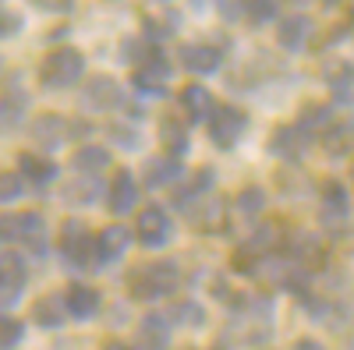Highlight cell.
Listing matches in <instances>:
<instances>
[{
    "instance_id": "obj_27",
    "label": "cell",
    "mask_w": 354,
    "mask_h": 350,
    "mask_svg": "<svg viewBox=\"0 0 354 350\" xmlns=\"http://www.w3.org/2000/svg\"><path fill=\"white\" fill-rule=\"evenodd\" d=\"M15 25H18V18H11L4 8H0V36H8V32H15Z\"/></svg>"
},
{
    "instance_id": "obj_8",
    "label": "cell",
    "mask_w": 354,
    "mask_h": 350,
    "mask_svg": "<svg viewBox=\"0 0 354 350\" xmlns=\"http://www.w3.org/2000/svg\"><path fill=\"white\" fill-rule=\"evenodd\" d=\"M181 106L188 110L192 121H213V113H216V103H213V93L205 89V85H188V89L181 93Z\"/></svg>"
},
{
    "instance_id": "obj_14",
    "label": "cell",
    "mask_w": 354,
    "mask_h": 350,
    "mask_svg": "<svg viewBox=\"0 0 354 350\" xmlns=\"http://www.w3.org/2000/svg\"><path fill=\"white\" fill-rule=\"evenodd\" d=\"M160 135H163V145H167L170 159H177V156L188 153V131H185V124L177 121V117H167V121L160 124Z\"/></svg>"
},
{
    "instance_id": "obj_6",
    "label": "cell",
    "mask_w": 354,
    "mask_h": 350,
    "mask_svg": "<svg viewBox=\"0 0 354 350\" xmlns=\"http://www.w3.org/2000/svg\"><path fill=\"white\" fill-rule=\"evenodd\" d=\"M138 241L142 244H149V248H156V244H163L167 237H170V220H167V213L160 209V206H149V209H142V216H138Z\"/></svg>"
},
{
    "instance_id": "obj_19",
    "label": "cell",
    "mask_w": 354,
    "mask_h": 350,
    "mask_svg": "<svg viewBox=\"0 0 354 350\" xmlns=\"http://www.w3.org/2000/svg\"><path fill=\"white\" fill-rule=\"evenodd\" d=\"M15 230H18V237L15 241H32V244H43V216L39 213H25V216H15Z\"/></svg>"
},
{
    "instance_id": "obj_26",
    "label": "cell",
    "mask_w": 354,
    "mask_h": 350,
    "mask_svg": "<svg viewBox=\"0 0 354 350\" xmlns=\"http://www.w3.org/2000/svg\"><path fill=\"white\" fill-rule=\"evenodd\" d=\"M241 209L245 213H259L262 209V191H245L241 195Z\"/></svg>"
},
{
    "instance_id": "obj_22",
    "label": "cell",
    "mask_w": 354,
    "mask_h": 350,
    "mask_svg": "<svg viewBox=\"0 0 354 350\" xmlns=\"http://www.w3.org/2000/svg\"><path fill=\"white\" fill-rule=\"evenodd\" d=\"M25 326L18 322V318H8V315H0V347H15L21 340Z\"/></svg>"
},
{
    "instance_id": "obj_29",
    "label": "cell",
    "mask_w": 354,
    "mask_h": 350,
    "mask_svg": "<svg viewBox=\"0 0 354 350\" xmlns=\"http://www.w3.org/2000/svg\"><path fill=\"white\" fill-rule=\"evenodd\" d=\"M106 350H131V347H124V343H106Z\"/></svg>"
},
{
    "instance_id": "obj_21",
    "label": "cell",
    "mask_w": 354,
    "mask_h": 350,
    "mask_svg": "<svg viewBox=\"0 0 354 350\" xmlns=\"http://www.w3.org/2000/svg\"><path fill=\"white\" fill-rule=\"evenodd\" d=\"M64 304H57V298H43V301H36V308H32V318L39 326H46V329H53V326H61V318H64V311H61Z\"/></svg>"
},
{
    "instance_id": "obj_24",
    "label": "cell",
    "mask_w": 354,
    "mask_h": 350,
    "mask_svg": "<svg viewBox=\"0 0 354 350\" xmlns=\"http://www.w3.org/2000/svg\"><path fill=\"white\" fill-rule=\"evenodd\" d=\"M21 191H25V184L18 173H0V202H15Z\"/></svg>"
},
{
    "instance_id": "obj_9",
    "label": "cell",
    "mask_w": 354,
    "mask_h": 350,
    "mask_svg": "<svg viewBox=\"0 0 354 350\" xmlns=\"http://www.w3.org/2000/svg\"><path fill=\"white\" fill-rule=\"evenodd\" d=\"M21 280H25L21 262L15 255H0V308L11 304L21 294Z\"/></svg>"
},
{
    "instance_id": "obj_5",
    "label": "cell",
    "mask_w": 354,
    "mask_h": 350,
    "mask_svg": "<svg viewBox=\"0 0 354 350\" xmlns=\"http://www.w3.org/2000/svg\"><path fill=\"white\" fill-rule=\"evenodd\" d=\"M245 113L238 110V106H216V113H213V121H209V131H213V142L216 145H234L241 138V131H245Z\"/></svg>"
},
{
    "instance_id": "obj_28",
    "label": "cell",
    "mask_w": 354,
    "mask_h": 350,
    "mask_svg": "<svg viewBox=\"0 0 354 350\" xmlns=\"http://www.w3.org/2000/svg\"><path fill=\"white\" fill-rule=\"evenodd\" d=\"M252 14H255V18H270V14H273V4H259Z\"/></svg>"
},
{
    "instance_id": "obj_20",
    "label": "cell",
    "mask_w": 354,
    "mask_h": 350,
    "mask_svg": "<svg viewBox=\"0 0 354 350\" xmlns=\"http://www.w3.org/2000/svg\"><path fill=\"white\" fill-rule=\"evenodd\" d=\"M21 173H25L28 181L46 184V181L57 177V166H53L50 159H39V156H21Z\"/></svg>"
},
{
    "instance_id": "obj_25",
    "label": "cell",
    "mask_w": 354,
    "mask_h": 350,
    "mask_svg": "<svg viewBox=\"0 0 354 350\" xmlns=\"http://www.w3.org/2000/svg\"><path fill=\"white\" fill-rule=\"evenodd\" d=\"M301 32H305V21L294 18V21H287V25L280 28V39H283L287 46H298V43H301Z\"/></svg>"
},
{
    "instance_id": "obj_17",
    "label": "cell",
    "mask_w": 354,
    "mask_h": 350,
    "mask_svg": "<svg viewBox=\"0 0 354 350\" xmlns=\"http://www.w3.org/2000/svg\"><path fill=\"white\" fill-rule=\"evenodd\" d=\"M64 121H57V117H39L32 124V138L43 145V149H57V145L64 142Z\"/></svg>"
},
{
    "instance_id": "obj_18",
    "label": "cell",
    "mask_w": 354,
    "mask_h": 350,
    "mask_svg": "<svg viewBox=\"0 0 354 350\" xmlns=\"http://www.w3.org/2000/svg\"><path fill=\"white\" fill-rule=\"evenodd\" d=\"M71 166L78 170V173H96V170H103V166H110V153L106 149H100V145H85V149H78L75 153V159H71Z\"/></svg>"
},
{
    "instance_id": "obj_12",
    "label": "cell",
    "mask_w": 354,
    "mask_h": 350,
    "mask_svg": "<svg viewBox=\"0 0 354 350\" xmlns=\"http://www.w3.org/2000/svg\"><path fill=\"white\" fill-rule=\"evenodd\" d=\"M220 61H223V53L213 50V46H188L185 50V68L192 75H209V71L220 68Z\"/></svg>"
},
{
    "instance_id": "obj_23",
    "label": "cell",
    "mask_w": 354,
    "mask_h": 350,
    "mask_svg": "<svg viewBox=\"0 0 354 350\" xmlns=\"http://www.w3.org/2000/svg\"><path fill=\"white\" fill-rule=\"evenodd\" d=\"M223 213H227V202H223V198H209V206L202 209V216H198V220H202V226H205V230H216V226H220V220H223Z\"/></svg>"
},
{
    "instance_id": "obj_3",
    "label": "cell",
    "mask_w": 354,
    "mask_h": 350,
    "mask_svg": "<svg viewBox=\"0 0 354 350\" xmlns=\"http://www.w3.org/2000/svg\"><path fill=\"white\" fill-rule=\"evenodd\" d=\"M61 251L71 266H93V262H100L96 258V237L78 220H68L61 226Z\"/></svg>"
},
{
    "instance_id": "obj_15",
    "label": "cell",
    "mask_w": 354,
    "mask_h": 350,
    "mask_svg": "<svg viewBox=\"0 0 354 350\" xmlns=\"http://www.w3.org/2000/svg\"><path fill=\"white\" fill-rule=\"evenodd\" d=\"M167 336H170L167 322L160 315H153V318H145L142 329H138V347L142 350H167Z\"/></svg>"
},
{
    "instance_id": "obj_1",
    "label": "cell",
    "mask_w": 354,
    "mask_h": 350,
    "mask_svg": "<svg viewBox=\"0 0 354 350\" xmlns=\"http://www.w3.org/2000/svg\"><path fill=\"white\" fill-rule=\"evenodd\" d=\"M177 286V266L174 262H149V266H142L135 276H131V294L138 301H156L163 294Z\"/></svg>"
},
{
    "instance_id": "obj_2",
    "label": "cell",
    "mask_w": 354,
    "mask_h": 350,
    "mask_svg": "<svg viewBox=\"0 0 354 350\" xmlns=\"http://www.w3.org/2000/svg\"><path fill=\"white\" fill-rule=\"evenodd\" d=\"M43 81L50 89H68L85 75V57L78 50H53L46 61H43Z\"/></svg>"
},
{
    "instance_id": "obj_11",
    "label": "cell",
    "mask_w": 354,
    "mask_h": 350,
    "mask_svg": "<svg viewBox=\"0 0 354 350\" xmlns=\"http://www.w3.org/2000/svg\"><path fill=\"white\" fill-rule=\"evenodd\" d=\"M128 241H131V233H128V226H121V223H113V226H106L100 237H96V258L100 262H110V258H121L124 251H128Z\"/></svg>"
},
{
    "instance_id": "obj_4",
    "label": "cell",
    "mask_w": 354,
    "mask_h": 350,
    "mask_svg": "<svg viewBox=\"0 0 354 350\" xmlns=\"http://www.w3.org/2000/svg\"><path fill=\"white\" fill-rule=\"evenodd\" d=\"M167 81H170V61L163 53L149 50L142 57V64L135 71V89L138 93H149V96H160L167 89Z\"/></svg>"
},
{
    "instance_id": "obj_16",
    "label": "cell",
    "mask_w": 354,
    "mask_h": 350,
    "mask_svg": "<svg viewBox=\"0 0 354 350\" xmlns=\"http://www.w3.org/2000/svg\"><path fill=\"white\" fill-rule=\"evenodd\" d=\"M177 173H181V166H177V159H170V156H156V159H149L142 166V181L145 184H167V181H174Z\"/></svg>"
},
{
    "instance_id": "obj_10",
    "label": "cell",
    "mask_w": 354,
    "mask_h": 350,
    "mask_svg": "<svg viewBox=\"0 0 354 350\" xmlns=\"http://www.w3.org/2000/svg\"><path fill=\"white\" fill-rule=\"evenodd\" d=\"M135 198H138V184L128 170H117L113 173V184H110V213H128L135 206Z\"/></svg>"
},
{
    "instance_id": "obj_7",
    "label": "cell",
    "mask_w": 354,
    "mask_h": 350,
    "mask_svg": "<svg viewBox=\"0 0 354 350\" xmlns=\"http://www.w3.org/2000/svg\"><path fill=\"white\" fill-rule=\"evenodd\" d=\"M61 304L68 308L71 318H93L96 308H100V294L93 286H85V283H75V286H68V294H64Z\"/></svg>"
},
{
    "instance_id": "obj_13",
    "label": "cell",
    "mask_w": 354,
    "mask_h": 350,
    "mask_svg": "<svg viewBox=\"0 0 354 350\" xmlns=\"http://www.w3.org/2000/svg\"><path fill=\"white\" fill-rule=\"evenodd\" d=\"M121 99L117 96V85L110 78H96V81H88V89L82 96V103H88L93 110H113V103Z\"/></svg>"
}]
</instances>
